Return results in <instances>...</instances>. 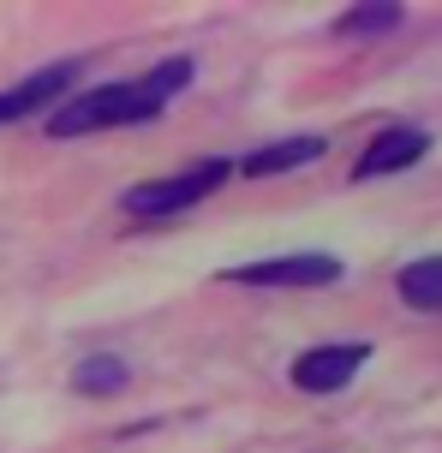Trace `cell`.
Masks as SVG:
<instances>
[{
	"instance_id": "obj_3",
	"label": "cell",
	"mask_w": 442,
	"mask_h": 453,
	"mask_svg": "<svg viewBox=\"0 0 442 453\" xmlns=\"http://www.w3.org/2000/svg\"><path fill=\"white\" fill-rule=\"evenodd\" d=\"M341 257L329 250H287V257H263V263H239L221 280L233 287H293V293H317V287H335L341 280Z\"/></svg>"
},
{
	"instance_id": "obj_1",
	"label": "cell",
	"mask_w": 442,
	"mask_h": 453,
	"mask_svg": "<svg viewBox=\"0 0 442 453\" xmlns=\"http://www.w3.org/2000/svg\"><path fill=\"white\" fill-rule=\"evenodd\" d=\"M191 60H156L138 78H120V84H96L84 96H66L60 108L48 113V137H90V132H120V126H143V119H162V108L191 84Z\"/></svg>"
},
{
	"instance_id": "obj_7",
	"label": "cell",
	"mask_w": 442,
	"mask_h": 453,
	"mask_svg": "<svg viewBox=\"0 0 442 453\" xmlns=\"http://www.w3.org/2000/svg\"><path fill=\"white\" fill-rule=\"evenodd\" d=\"M329 156V137L305 132V137H281V143H263L252 150L245 161H233V173H245V180H275V173H293V167H311V161Z\"/></svg>"
},
{
	"instance_id": "obj_10",
	"label": "cell",
	"mask_w": 442,
	"mask_h": 453,
	"mask_svg": "<svg viewBox=\"0 0 442 453\" xmlns=\"http://www.w3.org/2000/svg\"><path fill=\"white\" fill-rule=\"evenodd\" d=\"M395 24H400L395 0H371V6H347V12L335 19V36H383V30H395Z\"/></svg>"
},
{
	"instance_id": "obj_4",
	"label": "cell",
	"mask_w": 442,
	"mask_h": 453,
	"mask_svg": "<svg viewBox=\"0 0 442 453\" xmlns=\"http://www.w3.org/2000/svg\"><path fill=\"white\" fill-rule=\"evenodd\" d=\"M365 358H371L365 340H329V346H311V352L293 358L287 382L299 388V394H341V388L365 370Z\"/></svg>"
},
{
	"instance_id": "obj_8",
	"label": "cell",
	"mask_w": 442,
	"mask_h": 453,
	"mask_svg": "<svg viewBox=\"0 0 442 453\" xmlns=\"http://www.w3.org/2000/svg\"><path fill=\"white\" fill-rule=\"evenodd\" d=\"M395 293H400V304L442 317V257H413V263L395 274Z\"/></svg>"
},
{
	"instance_id": "obj_5",
	"label": "cell",
	"mask_w": 442,
	"mask_h": 453,
	"mask_svg": "<svg viewBox=\"0 0 442 453\" xmlns=\"http://www.w3.org/2000/svg\"><path fill=\"white\" fill-rule=\"evenodd\" d=\"M78 60H54V66H36L24 72L12 90H0V126H12V119H30V113H54L66 102V90L78 84Z\"/></svg>"
},
{
	"instance_id": "obj_6",
	"label": "cell",
	"mask_w": 442,
	"mask_h": 453,
	"mask_svg": "<svg viewBox=\"0 0 442 453\" xmlns=\"http://www.w3.org/2000/svg\"><path fill=\"white\" fill-rule=\"evenodd\" d=\"M430 156V132L424 126H383V132L365 143V156L353 161V180H383V173H407L413 161Z\"/></svg>"
},
{
	"instance_id": "obj_2",
	"label": "cell",
	"mask_w": 442,
	"mask_h": 453,
	"mask_svg": "<svg viewBox=\"0 0 442 453\" xmlns=\"http://www.w3.org/2000/svg\"><path fill=\"white\" fill-rule=\"evenodd\" d=\"M228 180H233L228 156H198V161H186V167L162 173V180L126 185V191H120V209L138 215V221H150V215H180V209H198L204 197H215Z\"/></svg>"
},
{
	"instance_id": "obj_9",
	"label": "cell",
	"mask_w": 442,
	"mask_h": 453,
	"mask_svg": "<svg viewBox=\"0 0 442 453\" xmlns=\"http://www.w3.org/2000/svg\"><path fill=\"white\" fill-rule=\"evenodd\" d=\"M126 382H132V370H126L114 352H90V358L72 370V394H90V400H102V394H120Z\"/></svg>"
}]
</instances>
